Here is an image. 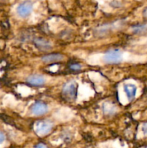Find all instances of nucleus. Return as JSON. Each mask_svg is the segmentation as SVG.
I'll return each instance as SVG.
<instances>
[{
	"label": "nucleus",
	"instance_id": "obj_1",
	"mask_svg": "<svg viewBox=\"0 0 147 148\" xmlns=\"http://www.w3.org/2000/svg\"><path fill=\"white\" fill-rule=\"evenodd\" d=\"M103 60L107 64L120 63L122 61V52L118 49L108 51L104 55Z\"/></svg>",
	"mask_w": 147,
	"mask_h": 148
},
{
	"label": "nucleus",
	"instance_id": "obj_2",
	"mask_svg": "<svg viewBox=\"0 0 147 148\" xmlns=\"http://www.w3.org/2000/svg\"><path fill=\"white\" fill-rule=\"evenodd\" d=\"M77 84L75 81L71 80L66 82L62 88L63 95L69 100L76 99L77 95Z\"/></svg>",
	"mask_w": 147,
	"mask_h": 148
},
{
	"label": "nucleus",
	"instance_id": "obj_3",
	"mask_svg": "<svg viewBox=\"0 0 147 148\" xmlns=\"http://www.w3.org/2000/svg\"><path fill=\"white\" fill-rule=\"evenodd\" d=\"M53 125L47 120H40L35 123V130L40 135H46L51 132Z\"/></svg>",
	"mask_w": 147,
	"mask_h": 148
},
{
	"label": "nucleus",
	"instance_id": "obj_4",
	"mask_svg": "<svg viewBox=\"0 0 147 148\" xmlns=\"http://www.w3.org/2000/svg\"><path fill=\"white\" fill-rule=\"evenodd\" d=\"M33 11V4L30 1H24L20 3L17 7V12L20 17L25 18L31 14Z\"/></svg>",
	"mask_w": 147,
	"mask_h": 148
},
{
	"label": "nucleus",
	"instance_id": "obj_5",
	"mask_svg": "<svg viewBox=\"0 0 147 148\" xmlns=\"http://www.w3.org/2000/svg\"><path fill=\"white\" fill-rule=\"evenodd\" d=\"M31 113L35 116H42L47 114L48 111V106L43 101H37L31 106Z\"/></svg>",
	"mask_w": 147,
	"mask_h": 148
},
{
	"label": "nucleus",
	"instance_id": "obj_6",
	"mask_svg": "<svg viewBox=\"0 0 147 148\" xmlns=\"http://www.w3.org/2000/svg\"><path fill=\"white\" fill-rule=\"evenodd\" d=\"M27 82L33 86H42L46 82V79L41 75H32L27 77Z\"/></svg>",
	"mask_w": 147,
	"mask_h": 148
},
{
	"label": "nucleus",
	"instance_id": "obj_7",
	"mask_svg": "<svg viewBox=\"0 0 147 148\" xmlns=\"http://www.w3.org/2000/svg\"><path fill=\"white\" fill-rule=\"evenodd\" d=\"M35 46L41 51H48L51 49L52 46L51 43L48 41V40H46L42 38H37L34 39L33 40Z\"/></svg>",
	"mask_w": 147,
	"mask_h": 148
},
{
	"label": "nucleus",
	"instance_id": "obj_8",
	"mask_svg": "<svg viewBox=\"0 0 147 148\" xmlns=\"http://www.w3.org/2000/svg\"><path fill=\"white\" fill-rule=\"evenodd\" d=\"M63 56L60 53H51V54L46 55L42 57V61L45 63H53V62H60L63 60Z\"/></svg>",
	"mask_w": 147,
	"mask_h": 148
},
{
	"label": "nucleus",
	"instance_id": "obj_9",
	"mask_svg": "<svg viewBox=\"0 0 147 148\" xmlns=\"http://www.w3.org/2000/svg\"><path fill=\"white\" fill-rule=\"evenodd\" d=\"M124 91L130 101H132L136 95L137 88L133 84H126L124 85Z\"/></svg>",
	"mask_w": 147,
	"mask_h": 148
},
{
	"label": "nucleus",
	"instance_id": "obj_10",
	"mask_svg": "<svg viewBox=\"0 0 147 148\" xmlns=\"http://www.w3.org/2000/svg\"><path fill=\"white\" fill-rule=\"evenodd\" d=\"M116 106L113 103H112L106 102L102 104V111H103L104 114H105V115H113V114L116 113Z\"/></svg>",
	"mask_w": 147,
	"mask_h": 148
},
{
	"label": "nucleus",
	"instance_id": "obj_11",
	"mask_svg": "<svg viewBox=\"0 0 147 148\" xmlns=\"http://www.w3.org/2000/svg\"><path fill=\"white\" fill-rule=\"evenodd\" d=\"M133 33L137 35L144 34L147 32V25L145 24H139L134 25L131 27Z\"/></svg>",
	"mask_w": 147,
	"mask_h": 148
},
{
	"label": "nucleus",
	"instance_id": "obj_12",
	"mask_svg": "<svg viewBox=\"0 0 147 148\" xmlns=\"http://www.w3.org/2000/svg\"><path fill=\"white\" fill-rule=\"evenodd\" d=\"M111 28L112 27L109 25H104L101 26V27H97L95 30V33L97 34V36H105L111 30Z\"/></svg>",
	"mask_w": 147,
	"mask_h": 148
},
{
	"label": "nucleus",
	"instance_id": "obj_13",
	"mask_svg": "<svg viewBox=\"0 0 147 148\" xmlns=\"http://www.w3.org/2000/svg\"><path fill=\"white\" fill-rule=\"evenodd\" d=\"M61 137V139H63V141L66 142V143H69V142L72 139V134H71V132H69V131H65L62 132Z\"/></svg>",
	"mask_w": 147,
	"mask_h": 148
},
{
	"label": "nucleus",
	"instance_id": "obj_14",
	"mask_svg": "<svg viewBox=\"0 0 147 148\" xmlns=\"http://www.w3.org/2000/svg\"><path fill=\"white\" fill-rule=\"evenodd\" d=\"M70 68L74 71H78L82 69V65L79 64H74L71 65Z\"/></svg>",
	"mask_w": 147,
	"mask_h": 148
},
{
	"label": "nucleus",
	"instance_id": "obj_15",
	"mask_svg": "<svg viewBox=\"0 0 147 148\" xmlns=\"http://www.w3.org/2000/svg\"><path fill=\"white\" fill-rule=\"evenodd\" d=\"M142 132L144 135L147 136V122H145L142 125Z\"/></svg>",
	"mask_w": 147,
	"mask_h": 148
},
{
	"label": "nucleus",
	"instance_id": "obj_16",
	"mask_svg": "<svg viewBox=\"0 0 147 148\" xmlns=\"http://www.w3.org/2000/svg\"><path fill=\"white\" fill-rule=\"evenodd\" d=\"M4 140H5V135L0 132V144H1Z\"/></svg>",
	"mask_w": 147,
	"mask_h": 148
},
{
	"label": "nucleus",
	"instance_id": "obj_17",
	"mask_svg": "<svg viewBox=\"0 0 147 148\" xmlns=\"http://www.w3.org/2000/svg\"><path fill=\"white\" fill-rule=\"evenodd\" d=\"M35 148H48L47 146L45 145L44 144H43V143H39V144H37V145L35 147Z\"/></svg>",
	"mask_w": 147,
	"mask_h": 148
},
{
	"label": "nucleus",
	"instance_id": "obj_18",
	"mask_svg": "<svg viewBox=\"0 0 147 148\" xmlns=\"http://www.w3.org/2000/svg\"><path fill=\"white\" fill-rule=\"evenodd\" d=\"M143 15H144L146 18H147V7L144 10V12H143Z\"/></svg>",
	"mask_w": 147,
	"mask_h": 148
},
{
	"label": "nucleus",
	"instance_id": "obj_19",
	"mask_svg": "<svg viewBox=\"0 0 147 148\" xmlns=\"http://www.w3.org/2000/svg\"><path fill=\"white\" fill-rule=\"evenodd\" d=\"M145 148H147V147H145Z\"/></svg>",
	"mask_w": 147,
	"mask_h": 148
}]
</instances>
